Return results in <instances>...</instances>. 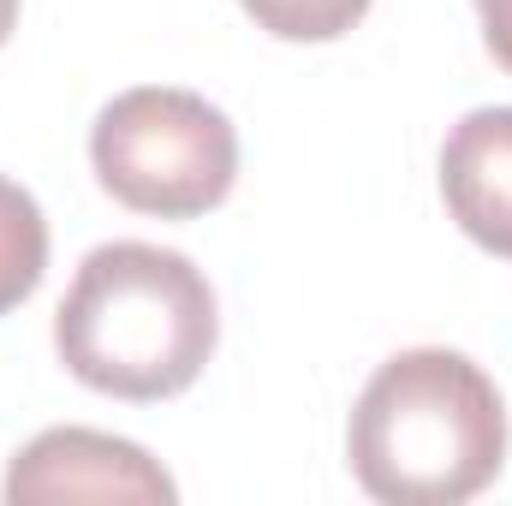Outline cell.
<instances>
[{"label":"cell","mask_w":512,"mask_h":506,"mask_svg":"<svg viewBox=\"0 0 512 506\" xmlns=\"http://www.w3.org/2000/svg\"><path fill=\"white\" fill-rule=\"evenodd\" d=\"M215 340L221 316L203 268L143 239L96 245L78 262L54 316L60 364L84 387L131 405L185 393L209 370Z\"/></svg>","instance_id":"cell-1"},{"label":"cell","mask_w":512,"mask_h":506,"mask_svg":"<svg viewBox=\"0 0 512 506\" xmlns=\"http://www.w3.org/2000/svg\"><path fill=\"white\" fill-rule=\"evenodd\" d=\"M346 459L370 501L459 506L507 465V405L465 352H393L352 405Z\"/></svg>","instance_id":"cell-2"},{"label":"cell","mask_w":512,"mask_h":506,"mask_svg":"<svg viewBox=\"0 0 512 506\" xmlns=\"http://www.w3.org/2000/svg\"><path fill=\"white\" fill-rule=\"evenodd\" d=\"M90 167L102 191L137 215L197 221L221 209L239 179V131L197 90L143 84L96 114Z\"/></svg>","instance_id":"cell-3"},{"label":"cell","mask_w":512,"mask_h":506,"mask_svg":"<svg viewBox=\"0 0 512 506\" xmlns=\"http://www.w3.org/2000/svg\"><path fill=\"white\" fill-rule=\"evenodd\" d=\"M173 477L120 435L102 429H42L36 441L18 447L6 465V501L36 506V501H143L161 506L173 501Z\"/></svg>","instance_id":"cell-4"},{"label":"cell","mask_w":512,"mask_h":506,"mask_svg":"<svg viewBox=\"0 0 512 506\" xmlns=\"http://www.w3.org/2000/svg\"><path fill=\"white\" fill-rule=\"evenodd\" d=\"M441 197L471 245L512 262V108H477L447 131Z\"/></svg>","instance_id":"cell-5"},{"label":"cell","mask_w":512,"mask_h":506,"mask_svg":"<svg viewBox=\"0 0 512 506\" xmlns=\"http://www.w3.org/2000/svg\"><path fill=\"white\" fill-rule=\"evenodd\" d=\"M48 274V221L24 185L0 173V316L18 310Z\"/></svg>","instance_id":"cell-6"},{"label":"cell","mask_w":512,"mask_h":506,"mask_svg":"<svg viewBox=\"0 0 512 506\" xmlns=\"http://www.w3.org/2000/svg\"><path fill=\"white\" fill-rule=\"evenodd\" d=\"M239 6L256 18V30L280 42H334L370 12V0H239Z\"/></svg>","instance_id":"cell-7"},{"label":"cell","mask_w":512,"mask_h":506,"mask_svg":"<svg viewBox=\"0 0 512 506\" xmlns=\"http://www.w3.org/2000/svg\"><path fill=\"white\" fill-rule=\"evenodd\" d=\"M477 18H483V42H489V54L512 72V0H477Z\"/></svg>","instance_id":"cell-8"},{"label":"cell","mask_w":512,"mask_h":506,"mask_svg":"<svg viewBox=\"0 0 512 506\" xmlns=\"http://www.w3.org/2000/svg\"><path fill=\"white\" fill-rule=\"evenodd\" d=\"M12 30H18V0H0V48H6Z\"/></svg>","instance_id":"cell-9"}]
</instances>
